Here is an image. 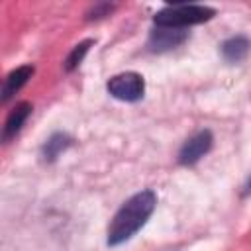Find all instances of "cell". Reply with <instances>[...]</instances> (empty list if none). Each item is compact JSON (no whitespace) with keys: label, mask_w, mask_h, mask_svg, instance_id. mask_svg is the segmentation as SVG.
Instances as JSON below:
<instances>
[{"label":"cell","mask_w":251,"mask_h":251,"mask_svg":"<svg viewBox=\"0 0 251 251\" xmlns=\"http://www.w3.org/2000/svg\"><path fill=\"white\" fill-rule=\"evenodd\" d=\"M31 110H33V108H31L29 102H20V104H16V108L8 114V118H6V122H4V127H2V141H4V143L12 141V139L20 133V129H22V126L25 124V120L29 118Z\"/></svg>","instance_id":"obj_7"},{"label":"cell","mask_w":251,"mask_h":251,"mask_svg":"<svg viewBox=\"0 0 251 251\" xmlns=\"http://www.w3.org/2000/svg\"><path fill=\"white\" fill-rule=\"evenodd\" d=\"M108 92L122 102H137L143 98L145 80L137 73H120L106 82Z\"/></svg>","instance_id":"obj_3"},{"label":"cell","mask_w":251,"mask_h":251,"mask_svg":"<svg viewBox=\"0 0 251 251\" xmlns=\"http://www.w3.org/2000/svg\"><path fill=\"white\" fill-rule=\"evenodd\" d=\"M188 39V31L184 29H171V27H155L149 33L147 49L151 53H167L180 47Z\"/></svg>","instance_id":"obj_5"},{"label":"cell","mask_w":251,"mask_h":251,"mask_svg":"<svg viewBox=\"0 0 251 251\" xmlns=\"http://www.w3.org/2000/svg\"><path fill=\"white\" fill-rule=\"evenodd\" d=\"M116 6L114 4H110V2H98V4H94L88 12H86V20L88 22H92V20H100V18H106V16H110L112 14V10H114Z\"/></svg>","instance_id":"obj_11"},{"label":"cell","mask_w":251,"mask_h":251,"mask_svg":"<svg viewBox=\"0 0 251 251\" xmlns=\"http://www.w3.org/2000/svg\"><path fill=\"white\" fill-rule=\"evenodd\" d=\"M214 145V135L210 129H202L198 133H194L192 137H188L180 151H178V163L184 167H190L194 163H198Z\"/></svg>","instance_id":"obj_4"},{"label":"cell","mask_w":251,"mask_h":251,"mask_svg":"<svg viewBox=\"0 0 251 251\" xmlns=\"http://www.w3.org/2000/svg\"><path fill=\"white\" fill-rule=\"evenodd\" d=\"M243 196H247V194H251V175H249V178H247V182H245V186H243V192H241Z\"/></svg>","instance_id":"obj_12"},{"label":"cell","mask_w":251,"mask_h":251,"mask_svg":"<svg viewBox=\"0 0 251 251\" xmlns=\"http://www.w3.org/2000/svg\"><path fill=\"white\" fill-rule=\"evenodd\" d=\"M94 45V39H84V41H80V43H76L75 47H73V51L67 55V59H65V71L67 73H73L80 63H82V59H84V55L88 53V49Z\"/></svg>","instance_id":"obj_10"},{"label":"cell","mask_w":251,"mask_h":251,"mask_svg":"<svg viewBox=\"0 0 251 251\" xmlns=\"http://www.w3.org/2000/svg\"><path fill=\"white\" fill-rule=\"evenodd\" d=\"M33 73H35L33 65H22V67H16L14 71H10L2 84V96H0L2 104L10 102V98H14V94L20 92L24 84H27V80L33 76Z\"/></svg>","instance_id":"obj_6"},{"label":"cell","mask_w":251,"mask_h":251,"mask_svg":"<svg viewBox=\"0 0 251 251\" xmlns=\"http://www.w3.org/2000/svg\"><path fill=\"white\" fill-rule=\"evenodd\" d=\"M216 16V10L202 4H173L165 6L153 16L157 27H171V29H184L188 25H196L208 22Z\"/></svg>","instance_id":"obj_2"},{"label":"cell","mask_w":251,"mask_h":251,"mask_svg":"<svg viewBox=\"0 0 251 251\" xmlns=\"http://www.w3.org/2000/svg\"><path fill=\"white\" fill-rule=\"evenodd\" d=\"M155 206H157V194L149 188L127 198L120 206V210L114 214L108 226V239H106L108 245L116 247L127 241L129 237H133L151 218Z\"/></svg>","instance_id":"obj_1"},{"label":"cell","mask_w":251,"mask_h":251,"mask_svg":"<svg viewBox=\"0 0 251 251\" xmlns=\"http://www.w3.org/2000/svg\"><path fill=\"white\" fill-rule=\"evenodd\" d=\"M73 137L71 135H67V133H63V131H57V133H53L45 143H43V147H41V155H43V159L47 161V163H53L63 151H67L71 145H73Z\"/></svg>","instance_id":"obj_9"},{"label":"cell","mask_w":251,"mask_h":251,"mask_svg":"<svg viewBox=\"0 0 251 251\" xmlns=\"http://www.w3.org/2000/svg\"><path fill=\"white\" fill-rule=\"evenodd\" d=\"M220 49H222V57L227 63H239L247 57V53L251 49V41L245 35H233V37L226 39Z\"/></svg>","instance_id":"obj_8"}]
</instances>
